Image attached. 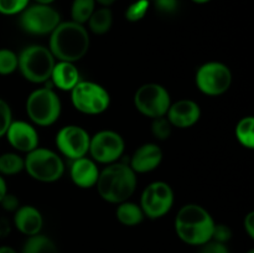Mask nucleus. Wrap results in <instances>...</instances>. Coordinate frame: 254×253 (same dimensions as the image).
Segmentation results:
<instances>
[{"mask_svg":"<svg viewBox=\"0 0 254 253\" xmlns=\"http://www.w3.org/2000/svg\"><path fill=\"white\" fill-rule=\"evenodd\" d=\"M91 45L89 34L83 25L74 21L60 22L50 34L49 49L59 61H79L87 55Z\"/></svg>","mask_w":254,"mask_h":253,"instance_id":"nucleus-1","label":"nucleus"},{"mask_svg":"<svg viewBox=\"0 0 254 253\" xmlns=\"http://www.w3.org/2000/svg\"><path fill=\"white\" fill-rule=\"evenodd\" d=\"M211 213L197 203H186L175 217V232L184 243L202 246L212 238L215 227Z\"/></svg>","mask_w":254,"mask_h":253,"instance_id":"nucleus-2","label":"nucleus"},{"mask_svg":"<svg viewBox=\"0 0 254 253\" xmlns=\"http://www.w3.org/2000/svg\"><path fill=\"white\" fill-rule=\"evenodd\" d=\"M136 174L128 164H109L99 171L97 190L99 196L109 203H122L128 201L136 190Z\"/></svg>","mask_w":254,"mask_h":253,"instance_id":"nucleus-3","label":"nucleus"},{"mask_svg":"<svg viewBox=\"0 0 254 253\" xmlns=\"http://www.w3.org/2000/svg\"><path fill=\"white\" fill-rule=\"evenodd\" d=\"M56 59L49 47L30 45L17 55V69L22 77L32 83H45L51 77Z\"/></svg>","mask_w":254,"mask_h":253,"instance_id":"nucleus-4","label":"nucleus"},{"mask_svg":"<svg viewBox=\"0 0 254 253\" xmlns=\"http://www.w3.org/2000/svg\"><path fill=\"white\" fill-rule=\"evenodd\" d=\"M62 104L51 87L32 91L26 99V113L30 121L40 126H50L59 121Z\"/></svg>","mask_w":254,"mask_h":253,"instance_id":"nucleus-5","label":"nucleus"},{"mask_svg":"<svg viewBox=\"0 0 254 253\" xmlns=\"http://www.w3.org/2000/svg\"><path fill=\"white\" fill-rule=\"evenodd\" d=\"M24 161L26 173L40 183H55L64 176V160L59 154L50 149L37 146L27 153Z\"/></svg>","mask_w":254,"mask_h":253,"instance_id":"nucleus-6","label":"nucleus"},{"mask_svg":"<svg viewBox=\"0 0 254 253\" xmlns=\"http://www.w3.org/2000/svg\"><path fill=\"white\" fill-rule=\"evenodd\" d=\"M71 102L74 108L83 114L98 116L104 113L111 104L108 91L99 83L79 81L71 91Z\"/></svg>","mask_w":254,"mask_h":253,"instance_id":"nucleus-7","label":"nucleus"},{"mask_svg":"<svg viewBox=\"0 0 254 253\" xmlns=\"http://www.w3.org/2000/svg\"><path fill=\"white\" fill-rule=\"evenodd\" d=\"M195 82L197 88L203 94L217 97L230 89L232 84V72L227 64L222 62H206L196 71Z\"/></svg>","mask_w":254,"mask_h":253,"instance_id":"nucleus-8","label":"nucleus"},{"mask_svg":"<svg viewBox=\"0 0 254 253\" xmlns=\"http://www.w3.org/2000/svg\"><path fill=\"white\" fill-rule=\"evenodd\" d=\"M171 104L168 89L159 83H145L136 89L134 94V106L139 113L148 118H159L166 116Z\"/></svg>","mask_w":254,"mask_h":253,"instance_id":"nucleus-9","label":"nucleus"},{"mask_svg":"<svg viewBox=\"0 0 254 253\" xmlns=\"http://www.w3.org/2000/svg\"><path fill=\"white\" fill-rule=\"evenodd\" d=\"M174 200V191L168 183L154 181L144 189L139 205L145 217L158 220L170 212Z\"/></svg>","mask_w":254,"mask_h":253,"instance_id":"nucleus-10","label":"nucleus"},{"mask_svg":"<svg viewBox=\"0 0 254 253\" xmlns=\"http://www.w3.org/2000/svg\"><path fill=\"white\" fill-rule=\"evenodd\" d=\"M61 22V15L51 5L35 4L20 14L19 25L31 35H50Z\"/></svg>","mask_w":254,"mask_h":253,"instance_id":"nucleus-11","label":"nucleus"},{"mask_svg":"<svg viewBox=\"0 0 254 253\" xmlns=\"http://www.w3.org/2000/svg\"><path fill=\"white\" fill-rule=\"evenodd\" d=\"M126 149V141L123 136L114 130L104 129L91 136L88 153L92 160L101 164H113L119 160Z\"/></svg>","mask_w":254,"mask_h":253,"instance_id":"nucleus-12","label":"nucleus"},{"mask_svg":"<svg viewBox=\"0 0 254 253\" xmlns=\"http://www.w3.org/2000/svg\"><path fill=\"white\" fill-rule=\"evenodd\" d=\"M91 135L79 126L69 124L59 130L56 135V145L60 153L69 160L86 156L88 154Z\"/></svg>","mask_w":254,"mask_h":253,"instance_id":"nucleus-13","label":"nucleus"},{"mask_svg":"<svg viewBox=\"0 0 254 253\" xmlns=\"http://www.w3.org/2000/svg\"><path fill=\"white\" fill-rule=\"evenodd\" d=\"M5 135L10 145L17 151L27 154L39 146V133L32 124L25 121H12Z\"/></svg>","mask_w":254,"mask_h":253,"instance_id":"nucleus-14","label":"nucleus"},{"mask_svg":"<svg viewBox=\"0 0 254 253\" xmlns=\"http://www.w3.org/2000/svg\"><path fill=\"white\" fill-rule=\"evenodd\" d=\"M165 117L173 126L179 129L191 128L200 119L201 108L192 99H179L170 104Z\"/></svg>","mask_w":254,"mask_h":253,"instance_id":"nucleus-15","label":"nucleus"},{"mask_svg":"<svg viewBox=\"0 0 254 253\" xmlns=\"http://www.w3.org/2000/svg\"><path fill=\"white\" fill-rule=\"evenodd\" d=\"M163 158V149L158 144L145 143L134 151L129 166L135 174L150 173L160 165Z\"/></svg>","mask_w":254,"mask_h":253,"instance_id":"nucleus-16","label":"nucleus"},{"mask_svg":"<svg viewBox=\"0 0 254 253\" xmlns=\"http://www.w3.org/2000/svg\"><path fill=\"white\" fill-rule=\"evenodd\" d=\"M69 176L72 183L81 189H91L96 186L99 176V169L96 161L87 156L72 160L69 166Z\"/></svg>","mask_w":254,"mask_h":253,"instance_id":"nucleus-17","label":"nucleus"},{"mask_svg":"<svg viewBox=\"0 0 254 253\" xmlns=\"http://www.w3.org/2000/svg\"><path fill=\"white\" fill-rule=\"evenodd\" d=\"M14 225L22 235H39L44 226V217L36 207L31 205L20 206L14 212Z\"/></svg>","mask_w":254,"mask_h":253,"instance_id":"nucleus-18","label":"nucleus"},{"mask_svg":"<svg viewBox=\"0 0 254 253\" xmlns=\"http://www.w3.org/2000/svg\"><path fill=\"white\" fill-rule=\"evenodd\" d=\"M50 79L55 87L61 91L68 92H71L72 88L81 81L78 68L74 66V63L66 61H59L55 63Z\"/></svg>","mask_w":254,"mask_h":253,"instance_id":"nucleus-19","label":"nucleus"},{"mask_svg":"<svg viewBox=\"0 0 254 253\" xmlns=\"http://www.w3.org/2000/svg\"><path fill=\"white\" fill-rule=\"evenodd\" d=\"M116 216L117 220H118L122 225L128 226V227L138 226L139 223L143 222L144 217H145L140 205L130 202V201H124V202L118 203Z\"/></svg>","mask_w":254,"mask_h":253,"instance_id":"nucleus-20","label":"nucleus"},{"mask_svg":"<svg viewBox=\"0 0 254 253\" xmlns=\"http://www.w3.org/2000/svg\"><path fill=\"white\" fill-rule=\"evenodd\" d=\"M88 26L93 34L104 35L111 30L113 25V12L109 7L102 6L96 9L88 19Z\"/></svg>","mask_w":254,"mask_h":253,"instance_id":"nucleus-21","label":"nucleus"},{"mask_svg":"<svg viewBox=\"0 0 254 253\" xmlns=\"http://www.w3.org/2000/svg\"><path fill=\"white\" fill-rule=\"evenodd\" d=\"M21 253H59V250L51 238L39 233L27 237L22 246Z\"/></svg>","mask_w":254,"mask_h":253,"instance_id":"nucleus-22","label":"nucleus"},{"mask_svg":"<svg viewBox=\"0 0 254 253\" xmlns=\"http://www.w3.org/2000/svg\"><path fill=\"white\" fill-rule=\"evenodd\" d=\"M235 131L236 138L241 145L247 149L254 148V118L252 116L240 119Z\"/></svg>","mask_w":254,"mask_h":253,"instance_id":"nucleus-23","label":"nucleus"},{"mask_svg":"<svg viewBox=\"0 0 254 253\" xmlns=\"http://www.w3.org/2000/svg\"><path fill=\"white\" fill-rule=\"evenodd\" d=\"M25 161L16 153H4L0 155V175L12 176L24 170Z\"/></svg>","mask_w":254,"mask_h":253,"instance_id":"nucleus-24","label":"nucleus"},{"mask_svg":"<svg viewBox=\"0 0 254 253\" xmlns=\"http://www.w3.org/2000/svg\"><path fill=\"white\" fill-rule=\"evenodd\" d=\"M96 10V0H73L71 5L72 21L84 25Z\"/></svg>","mask_w":254,"mask_h":253,"instance_id":"nucleus-25","label":"nucleus"},{"mask_svg":"<svg viewBox=\"0 0 254 253\" xmlns=\"http://www.w3.org/2000/svg\"><path fill=\"white\" fill-rule=\"evenodd\" d=\"M150 9V0H135L126 10V19L130 22H138L145 17Z\"/></svg>","mask_w":254,"mask_h":253,"instance_id":"nucleus-26","label":"nucleus"},{"mask_svg":"<svg viewBox=\"0 0 254 253\" xmlns=\"http://www.w3.org/2000/svg\"><path fill=\"white\" fill-rule=\"evenodd\" d=\"M17 69V55L10 49H0V76H9Z\"/></svg>","mask_w":254,"mask_h":253,"instance_id":"nucleus-27","label":"nucleus"},{"mask_svg":"<svg viewBox=\"0 0 254 253\" xmlns=\"http://www.w3.org/2000/svg\"><path fill=\"white\" fill-rule=\"evenodd\" d=\"M173 131V126L170 122L168 121L165 116L159 117V118H154L153 123H151V133L159 140H166L169 136L171 135Z\"/></svg>","mask_w":254,"mask_h":253,"instance_id":"nucleus-28","label":"nucleus"},{"mask_svg":"<svg viewBox=\"0 0 254 253\" xmlns=\"http://www.w3.org/2000/svg\"><path fill=\"white\" fill-rule=\"evenodd\" d=\"M30 0H0V14L12 16L21 14L27 6Z\"/></svg>","mask_w":254,"mask_h":253,"instance_id":"nucleus-29","label":"nucleus"},{"mask_svg":"<svg viewBox=\"0 0 254 253\" xmlns=\"http://www.w3.org/2000/svg\"><path fill=\"white\" fill-rule=\"evenodd\" d=\"M12 122V112L9 103L0 98V138L5 135L7 128Z\"/></svg>","mask_w":254,"mask_h":253,"instance_id":"nucleus-30","label":"nucleus"},{"mask_svg":"<svg viewBox=\"0 0 254 253\" xmlns=\"http://www.w3.org/2000/svg\"><path fill=\"white\" fill-rule=\"evenodd\" d=\"M231 238H232V230H231L227 225H223V223H215L212 238H211V240L226 245Z\"/></svg>","mask_w":254,"mask_h":253,"instance_id":"nucleus-31","label":"nucleus"},{"mask_svg":"<svg viewBox=\"0 0 254 253\" xmlns=\"http://www.w3.org/2000/svg\"><path fill=\"white\" fill-rule=\"evenodd\" d=\"M156 10L161 14H174L179 7V0H154Z\"/></svg>","mask_w":254,"mask_h":253,"instance_id":"nucleus-32","label":"nucleus"},{"mask_svg":"<svg viewBox=\"0 0 254 253\" xmlns=\"http://www.w3.org/2000/svg\"><path fill=\"white\" fill-rule=\"evenodd\" d=\"M201 250L198 253H230L227 246L216 241H208L205 245L200 246Z\"/></svg>","mask_w":254,"mask_h":253,"instance_id":"nucleus-33","label":"nucleus"},{"mask_svg":"<svg viewBox=\"0 0 254 253\" xmlns=\"http://www.w3.org/2000/svg\"><path fill=\"white\" fill-rule=\"evenodd\" d=\"M0 205H1V207L4 208L5 211H7V212H15V211L21 206L20 205L19 198H17L14 193L9 192L5 193L4 197L0 201Z\"/></svg>","mask_w":254,"mask_h":253,"instance_id":"nucleus-34","label":"nucleus"},{"mask_svg":"<svg viewBox=\"0 0 254 253\" xmlns=\"http://www.w3.org/2000/svg\"><path fill=\"white\" fill-rule=\"evenodd\" d=\"M243 226H245V230L247 232V235L250 236L251 240L254 238V212L251 211V212L247 213V216L243 220Z\"/></svg>","mask_w":254,"mask_h":253,"instance_id":"nucleus-35","label":"nucleus"},{"mask_svg":"<svg viewBox=\"0 0 254 253\" xmlns=\"http://www.w3.org/2000/svg\"><path fill=\"white\" fill-rule=\"evenodd\" d=\"M11 232V225L9 220L5 217H0V238H5Z\"/></svg>","mask_w":254,"mask_h":253,"instance_id":"nucleus-36","label":"nucleus"},{"mask_svg":"<svg viewBox=\"0 0 254 253\" xmlns=\"http://www.w3.org/2000/svg\"><path fill=\"white\" fill-rule=\"evenodd\" d=\"M7 192V188H6V181H5L4 176L0 175V201L1 198L4 197L5 193Z\"/></svg>","mask_w":254,"mask_h":253,"instance_id":"nucleus-37","label":"nucleus"},{"mask_svg":"<svg viewBox=\"0 0 254 253\" xmlns=\"http://www.w3.org/2000/svg\"><path fill=\"white\" fill-rule=\"evenodd\" d=\"M0 253H17L16 251L14 250L10 246H0Z\"/></svg>","mask_w":254,"mask_h":253,"instance_id":"nucleus-38","label":"nucleus"},{"mask_svg":"<svg viewBox=\"0 0 254 253\" xmlns=\"http://www.w3.org/2000/svg\"><path fill=\"white\" fill-rule=\"evenodd\" d=\"M116 1L117 0H96V2L101 4L102 6H107V7H109L111 5H113Z\"/></svg>","mask_w":254,"mask_h":253,"instance_id":"nucleus-39","label":"nucleus"},{"mask_svg":"<svg viewBox=\"0 0 254 253\" xmlns=\"http://www.w3.org/2000/svg\"><path fill=\"white\" fill-rule=\"evenodd\" d=\"M36 1V4H42V5H51L55 0H34Z\"/></svg>","mask_w":254,"mask_h":253,"instance_id":"nucleus-40","label":"nucleus"},{"mask_svg":"<svg viewBox=\"0 0 254 253\" xmlns=\"http://www.w3.org/2000/svg\"><path fill=\"white\" fill-rule=\"evenodd\" d=\"M191 1L196 2V4H206V2L211 1V0H191Z\"/></svg>","mask_w":254,"mask_h":253,"instance_id":"nucleus-41","label":"nucleus"},{"mask_svg":"<svg viewBox=\"0 0 254 253\" xmlns=\"http://www.w3.org/2000/svg\"><path fill=\"white\" fill-rule=\"evenodd\" d=\"M247 253H254V250H250Z\"/></svg>","mask_w":254,"mask_h":253,"instance_id":"nucleus-42","label":"nucleus"}]
</instances>
